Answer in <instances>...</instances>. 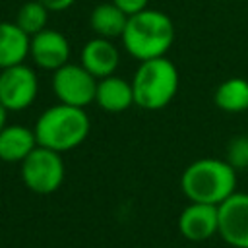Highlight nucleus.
Here are the masks:
<instances>
[{"label": "nucleus", "instance_id": "9", "mask_svg": "<svg viewBox=\"0 0 248 248\" xmlns=\"http://www.w3.org/2000/svg\"><path fill=\"white\" fill-rule=\"evenodd\" d=\"M29 56L41 70H58L70 62V43L56 29H43L29 39Z\"/></svg>", "mask_w": 248, "mask_h": 248}, {"label": "nucleus", "instance_id": "19", "mask_svg": "<svg viewBox=\"0 0 248 248\" xmlns=\"http://www.w3.org/2000/svg\"><path fill=\"white\" fill-rule=\"evenodd\" d=\"M112 4H116L122 12H126L128 16H132V14H138V12H141V10H145L147 8V4H149V0H110Z\"/></svg>", "mask_w": 248, "mask_h": 248}, {"label": "nucleus", "instance_id": "11", "mask_svg": "<svg viewBox=\"0 0 248 248\" xmlns=\"http://www.w3.org/2000/svg\"><path fill=\"white\" fill-rule=\"evenodd\" d=\"M79 64L97 79H101L116 72L120 64V52L110 39L95 37L83 45L79 52Z\"/></svg>", "mask_w": 248, "mask_h": 248}, {"label": "nucleus", "instance_id": "6", "mask_svg": "<svg viewBox=\"0 0 248 248\" xmlns=\"http://www.w3.org/2000/svg\"><path fill=\"white\" fill-rule=\"evenodd\" d=\"M97 78L89 74L81 64H64L52 72V91L58 103L85 108L95 103Z\"/></svg>", "mask_w": 248, "mask_h": 248}, {"label": "nucleus", "instance_id": "5", "mask_svg": "<svg viewBox=\"0 0 248 248\" xmlns=\"http://www.w3.org/2000/svg\"><path fill=\"white\" fill-rule=\"evenodd\" d=\"M21 180L23 184L41 196L56 192L64 182V161L62 153L48 147L37 145L21 163Z\"/></svg>", "mask_w": 248, "mask_h": 248}, {"label": "nucleus", "instance_id": "8", "mask_svg": "<svg viewBox=\"0 0 248 248\" xmlns=\"http://www.w3.org/2000/svg\"><path fill=\"white\" fill-rule=\"evenodd\" d=\"M219 236L232 248H248V192H234L219 203Z\"/></svg>", "mask_w": 248, "mask_h": 248}, {"label": "nucleus", "instance_id": "18", "mask_svg": "<svg viewBox=\"0 0 248 248\" xmlns=\"http://www.w3.org/2000/svg\"><path fill=\"white\" fill-rule=\"evenodd\" d=\"M234 170L248 169V136H234L227 145V159Z\"/></svg>", "mask_w": 248, "mask_h": 248}, {"label": "nucleus", "instance_id": "15", "mask_svg": "<svg viewBox=\"0 0 248 248\" xmlns=\"http://www.w3.org/2000/svg\"><path fill=\"white\" fill-rule=\"evenodd\" d=\"M89 23L97 37H105L112 41L116 37H122L126 23H128V14L122 12L112 2H103L91 10Z\"/></svg>", "mask_w": 248, "mask_h": 248}, {"label": "nucleus", "instance_id": "13", "mask_svg": "<svg viewBox=\"0 0 248 248\" xmlns=\"http://www.w3.org/2000/svg\"><path fill=\"white\" fill-rule=\"evenodd\" d=\"M37 145L39 143L33 128L21 124H8L0 132V161L21 163Z\"/></svg>", "mask_w": 248, "mask_h": 248}, {"label": "nucleus", "instance_id": "10", "mask_svg": "<svg viewBox=\"0 0 248 248\" xmlns=\"http://www.w3.org/2000/svg\"><path fill=\"white\" fill-rule=\"evenodd\" d=\"M178 231L192 242H203L219 234V205L190 202L178 215Z\"/></svg>", "mask_w": 248, "mask_h": 248}, {"label": "nucleus", "instance_id": "12", "mask_svg": "<svg viewBox=\"0 0 248 248\" xmlns=\"http://www.w3.org/2000/svg\"><path fill=\"white\" fill-rule=\"evenodd\" d=\"M95 103L107 112H122L134 105L132 81L112 74L97 81Z\"/></svg>", "mask_w": 248, "mask_h": 248}, {"label": "nucleus", "instance_id": "16", "mask_svg": "<svg viewBox=\"0 0 248 248\" xmlns=\"http://www.w3.org/2000/svg\"><path fill=\"white\" fill-rule=\"evenodd\" d=\"M215 105L225 112H244L248 110V79L229 78L221 81L213 95Z\"/></svg>", "mask_w": 248, "mask_h": 248}, {"label": "nucleus", "instance_id": "20", "mask_svg": "<svg viewBox=\"0 0 248 248\" xmlns=\"http://www.w3.org/2000/svg\"><path fill=\"white\" fill-rule=\"evenodd\" d=\"M41 4H45L50 12H64L68 10L76 0H39Z\"/></svg>", "mask_w": 248, "mask_h": 248}, {"label": "nucleus", "instance_id": "1", "mask_svg": "<svg viewBox=\"0 0 248 248\" xmlns=\"http://www.w3.org/2000/svg\"><path fill=\"white\" fill-rule=\"evenodd\" d=\"M174 23L167 14L145 8L128 16V23L120 39L126 52L141 62L165 56L174 43Z\"/></svg>", "mask_w": 248, "mask_h": 248}, {"label": "nucleus", "instance_id": "14", "mask_svg": "<svg viewBox=\"0 0 248 248\" xmlns=\"http://www.w3.org/2000/svg\"><path fill=\"white\" fill-rule=\"evenodd\" d=\"M29 39L16 21H0V70L21 64L29 56Z\"/></svg>", "mask_w": 248, "mask_h": 248}, {"label": "nucleus", "instance_id": "3", "mask_svg": "<svg viewBox=\"0 0 248 248\" xmlns=\"http://www.w3.org/2000/svg\"><path fill=\"white\" fill-rule=\"evenodd\" d=\"M91 122L85 114V108L70 107L64 103L52 105L37 118L33 132L41 147L64 153L76 149L89 136Z\"/></svg>", "mask_w": 248, "mask_h": 248}, {"label": "nucleus", "instance_id": "7", "mask_svg": "<svg viewBox=\"0 0 248 248\" xmlns=\"http://www.w3.org/2000/svg\"><path fill=\"white\" fill-rule=\"evenodd\" d=\"M39 93V79L33 68L21 64L0 70V103L10 110L29 108Z\"/></svg>", "mask_w": 248, "mask_h": 248}, {"label": "nucleus", "instance_id": "21", "mask_svg": "<svg viewBox=\"0 0 248 248\" xmlns=\"http://www.w3.org/2000/svg\"><path fill=\"white\" fill-rule=\"evenodd\" d=\"M8 112H10V110L0 103V132L8 126Z\"/></svg>", "mask_w": 248, "mask_h": 248}, {"label": "nucleus", "instance_id": "17", "mask_svg": "<svg viewBox=\"0 0 248 248\" xmlns=\"http://www.w3.org/2000/svg\"><path fill=\"white\" fill-rule=\"evenodd\" d=\"M48 8L45 4H41L39 0H29L25 4L19 6L17 14H16V23L19 29H23L29 37L37 35L39 31L46 29L48 23Z\"/></svg>", "mask_w": 248, "mask_h": 248}, {"label": "nucleus", "instance_id": "2", "mask_svg": "<svg viewBox=\"0 0 248 248\" xmlns=\"http://www.w3.org/2000/svg\"><path fill=\"white\" fill-rule=\"evenodd\" d=\"M180 188L190 202L219 205L236 192V170L225 159H196L184 169Z\"/></svg>", "mask_w": 248, "mask_h": 248}, {"label": "nucleus", "instance_id": "4", "mask_svg": "<svg viewBox=\"0 0 248 248\" xmlns=\"http://www.w3.org/2000/svg\"><path fill=\"white\" fill-rule=\"evenodd\" d=\"M178 83V70L167 56L141 60L132 78L134 105L145 110H159L174 99Z\"/></svg>", "mask_w": 248, "mask_h": 248}]
</instances>
